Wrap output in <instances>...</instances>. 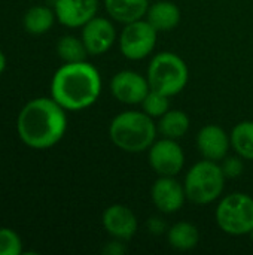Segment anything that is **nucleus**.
<instances>
[{"label": "nucleus", "instance_id": "obj_1", "mask_svg": "<svg viewBox=\"0 0 253 255\" xmlns=\"http://www.w3.org/2000/svg\"><path fill=\"white\" fill-rule=\"evenodd\" d=\"M67 130L66 109L52 97L30 100L19 112L16 131L19 139L30 148L48 149L57 145Z\"/></svg>", "mask_w": 253, "mask_h": 255}, {"label": "nucleus", "instance_id": "obj_2", "mask_svg": "<svg viewBox=\"0 0 253 255\" xmlns=\"http://www.w3.org/2000/svg\"><path fill=\"white\" fill-rule=\"evenodd\" d=\"M101 88L100 72L86 60L64 63L52 76L51 97L66 111H82L98 100Z\"/></svg>", "mask_w": 253, "mask_h": 255}, {"label": "nucleus", "instance_id": "obj_3", "mask_svg": "<svg viewBox=\"0 0 253 255\" xmlns=\"http://www.w3.org/2000/svg\"><path fill=\"white\" fill-rule=\"evenodd\" d=\"M158 128L155 120L143 111H124L109 124V137L112 143L128 154L148 151L157 140Z\"/></svg>", "mask_w": 253, "mask_h": 255}, {"label": "nucleus", "instance_id": "obj_4", "mask_svg": "<svg viewBox=\"0 0 253 255\" xmlns=\"http://www.w3.org/2000/svg\"><path fill=\"white\" fill-rule=\"evenodd\" d=\"M227 176L218 161L201 160L185 175L183 188L186 199L194 205H210L221 199Z\"/></svg>", "mask_w": 253, "mask_h": 255}, {"label": "nucleus", "instance_id": "obj_5", "mask_svg": "<svg viewBox=\"0 0 253 255\" xmlns=\"http://www.w3.org/2000/svg\"><path fill=\"white\" fill-rule=\"evenodd\" d=\"M146 78L151 90L173 97L182 93L186 87L189 70L182 57L170 51H163L152 57Z\"/></svg>", "mask_w": 253, "mask_h": 255}, {"label": "nucleus", "instance_id": "obj_6", "mask_svg": "<svg viewBox=\"0 0 253 255\" xmlns=\"http://www.w3.org/2000/svg\"><path fill=\"white\" fill-rule=\"evenodd\" d=\"M218 227L230 236H246L253 229V199L246 193H231L216 206Z\"/></svg>", "mask_w": 253, "mask_h": 255}, {"label": "nucleus", "instance_id": "obj_7", "mask_svg": "<svg viewBox=\"0 0 253 255\" xmlns=\"http://www.w3.org/2000/svg\"><path fill=\"white\" fill-rule=\"evenodd\" d=\"M157 37L158 31L146 21V18L128 22L121 30L118 39L121 54L131 61L143 60L154 52Z\"/></svg>", "mask_w": 253, "mask_h": 255}, {"label": "nucleus", "instance_id": "obj_8", "mask_svg": "<svg viewBox=\"0 0 253 255\" xmlns=\"http://www.w3.org/2000/svg\"><path fill=\"white\" fill-rule=\"evenodd\" d=\"M148 160L158 176H177L185 166V152L177 140L161 137L148 149Z\"/></svg>", "mask_w": 253, "mask_h": 255}, {"label": "nucleus", "instance_id": "obj_9", "mask_svg": "<svg viewBox=\"0 0 253 255\" xmlns=\"http://www.w3.org/2000/svg\"><path fill=\"white\" fill-rule=\"evenodd\" d=\"M149 90L148 78L134 70H121L110 79L112 96L124 105H140Z\"/></svg>", "mask_w": 253, "mask_h": 255}, {"label": "nucleus", "instance_id": "obj_10", "mask_svg": "<svg viewBox=\"0 0 253 255\" xmlns=\"http://www.w3.org/2000/svg\"><path fill=\"white\" fill-rule=\"evenodd\" d=\"M151 199L160 212L169 215L180 211L188 200L183 184L176 176H160L151 188Z\"/></svg>", "mask_w": 253, "mask_h": 255}, {"label": "nucleus", "instance_id": "obj_11", "mask_svg": "<svg viewBox=\"0 0 253 255\" xmlns=\"http://www.w3.org/2000/svg\"><path fill=\"white\" fill-rule=\"evenodd\" d=\"M81 39L89 55H103L116 42V28L110 19L95 15L82 27Z\"/></svg>", "mask_w": 253, "mask_h": 255}, {"label": "nucleus", "instance_id": "obj_12", "mask_svg": "<svg viewBox=\"0 0 253 255\" xmlns=\"http://www.w3.org/2000/svg\"><path fill=\"white\" fill-rule=\"evenodd\" d=\"M101 224L104 230L118 241H130L139 229V221L136 214L125 205L115 203L104 209L101 215Z\"/></svg>", "mask_w": 253, "mask_h": 255}, {"label": "nucleus", "instance_id": "obj_13", "mask_svg": "<svg viewBox=\"0 0 253 255\" xmlns=\"http://www.w3.org/2000/svg\"><path fill=\"white\" fill-rule=\"evenodd\" d=\"M98 0H55L57 21L69 28H82L97 15Z\"/></svg>", "mask_w": 253, "mask_h": 255}, {"label": "nucleus", "instance_id": "obj_14", "mask_svg": "<svg viewBox=\"0 0 253 255\" xmlns=\"http://www.w3.org/2000/svg\"><path fill=\"white\" fill-rule=\"evenodd\" d=\"M197 148L203 158L219 163L228 155L231 137L221 126L207 124L197 134Z\"/></svg>", "mask_w": 253, "mask_h": 255}, {"label": "nucleus", "instance_id": "obj_15", "mask_svg": "<svg viewBox=\"0 0 253 255\" xmlns=\"http://www.w3.org/2000/svg\"><path fill=\"white\" fill-rule=\"evenodd\" d=\"M182 13L176 3L169 0H160L154 4H149L146 12V21L160 33V31H171L180 22Z\"/></svg>", "mask_w": 253, "mask_h": 255}, {"label": "nucleus", "instance_id": "obj_16", "mask_svg": "<svg viewBox=\"0 0 253 255\" xmlns=\"http://www.w3.org/2000/svg\"><path fill=\"white\" fill-rule=\"evenodd\" d=\"M109 16L121 24L143 19L149 9V0H104Z\"/></svg>", "mask_w": 253, "mask_h": 255}, {"label": "nucleus", "instance_id": "obj_17", "mask_svg": "<svg viewBox=\"0 0 253 255\" xmlns=\"http://www.w3.org/2000/svg\"><path fill=\"white\" fill-rule=\"evenodd\" d=\"M191 127V120L186 112L180 109H169L161 118H158V133L161 137H169L179 140L182 139Z\"/></svg>", "mask_w": 253, "mask_h": 255}, {"label": "nucleus", "instance_id": "obj_18", "mask_svg": "<svg viewBox=\"0 0 253 255\" xmlns=\"http://www.w3.org/2000/svg\"><path fill=\"white\" fill-rule=\"evenodd\" d=\"M167 242L176 251H191L200 242V232L192 223L179 221L169 227Z\"/></svg>", "mask_w": 253, "mask_h": 255}, {"label": "nucleus", "instance_id": "obj_19", "mask_svg": "<svg viewBox=\"0 0 253 255\" xmlns=\"http://www.w3.org/2000/svg\"><path fill=\"white\" fill-rule=\"evenodd\" d=\"M55 19L57 16L52 9H49L48 6L37 4V6H31L24 13L22 24L27 33L39 36V34L48 33L52 28Z\"/></svg>", "mask_w": 253, "mask_h": 255}, {"label": "nucleus", "instance_id": "obj_20", "mask_svg": "<svg viewBox=\"0 0 253 255\" xmlns=\"http://www.w3.org/2000/svg\"><path fill=\"white\" fill-rule=\"evenodd\" d=\"M231 148L243 160H253V121L239 123L231 134Z\"/></svg>", "mask_w": 253, "mask_h": 255}, {"label": "nucleus", "instance_id": "obj_21", "mask_svg": "<svg viewBox=\"0 0 253 255\" xmlns=\"http://www.w3.org/2000/svg\"><path fill=\"white\" fill-rule=\"evenodd\" d=\"M57 54L64 63H78V61H85L88 51L82 42V39L76 36H63L57 42Z\"/></svg>", "mask_w": 253, "mask_h": 255}, {"label": "nucleus", "instance_id": "obj_22", "mask_svg": "<svg viewBox=\"0 0 253 255\" xmlns=\"http://www.w3.org/2000/svg\"><path fill=\"white\" fill-rule=\"evenodd\" d=\"M140 106L146 115H149L154 120H158L170 109V97L155 90H149Z\"/></svg>", "mask_w": 253, "mask_h": 255}, {"label": "nucleus", "instance_id": "obj_23", "mask_svg": "<svg viewBox=\"0 0 253 255\" xmlns=\"http://www.w3.org/2000/svg\"><path fill=\"white\" fill-rule=\"evenodd\" d=\"M22 253V242L16 232L7 227L0 229V255H19Z\"/></svg>", "mask_w": 253, "mask_h": 255}, {"label": "nucleus", "instance_id": "obj_24", "mask_svg": "<svg viewBox=\"0 0 253 255\" xmlns=\"http://www.w3.org/2000/svg\"><path fill=\"white\" fill-rule=\"evenodd\" d=\"M224 175L227 176V179H234L239 178L243 173L245 164H243V158L240 155H227L224 160L219 161Z\"/></svg>", "mask_w": 253, "mask_h": 255}, {"label": "nucleus", "instance_id": "obj_25", "mask_svg": "<svg viewBox=\"0 0 253 255\" xmlns=\"http://www.w3.org/2000/svg\"><path fill=\"white\" fill-rule=\"evenodd\" d=\"M148 229L152 235H163L164 232H167V224L164 223L163 218H158V217H152L149 218L148 221Z\"/></svg>", "mask_w": 253, "mask_h": 255}, {"label": "nucleus", "instance_id": "obj_26", "mask_svg": "<svg viewBox=\"0 0 253 255\" xmlns=\"http://www.w3.org/2000/svg\"><path fill=\"white\" fill-rule=\"evenodd\" d=\"M104 253L109 255H121L125 253V248H124V244L122 241H118L115 239L113 242L107 244V247L104 248Z\"/></svg>", "mask_w": 253, "mask_h": 255}, {"label": "nucleus", "instance_id": "obj_27", "mask_svg": "<svg viewBox=\"0 0 253 255\" xmlns=\"http://www.w3.org/2000/svg\"><path fill=\"white\" fill-rule=\"evenodd\" d=\"M4 69H6V55H4L3 51L0 49V75L4 72Z\"/></svg>", "mask_w": 253, "mask_h": 255}, {"label": "nucleus", "instance_id": "obj_28", "mask_svg": "<svg viewBox=\"0 0 253 255\" xmlns=\"http://www.w3.org/2000/svg\"><path fill=\"white\" fill-rule=\"evenodd\" d=\"M251 238H252V241H253V229H252V232H251Z\"/></svg>", "mask_w": 253, "mask_h": 255}]
</instances>
